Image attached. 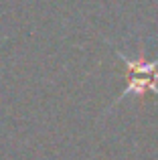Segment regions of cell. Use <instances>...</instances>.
I'll return each instance as SVG.
<instances>
[{"mask_svg": "<svg viewBox=\"0 0 158 160\" xmlns=\"http://www.w3.org/2000/svg\"><path fill=\"white\" fill-rule=\"evenodd\" d=\"M118 57L124 61V65L128 67V73H130L128 87L118 98V102H122L128 95H144L146 91H152L154 95H158V59L146 61L144 59V51L140 53L138 59L128 57L122 51H118Z\"/></svg>", "mask_w": 158, "mask_h": 160, "instance_id": "cell-1", "label": "cell"}]
</instances>
